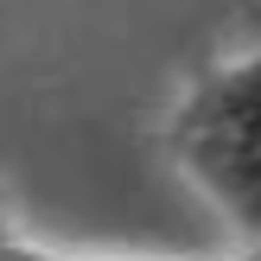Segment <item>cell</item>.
Masks as SVG:
<instances>
[{"mask_svg":"<svg viewBox=\"0 0 261 261\" xmlns=\"http://www.w3.org/2000/svg\"><path fill=\"white\" fill-rule=\"evenodd\" d=\"M242 261H261V249H255V255H242Z\"/></svg>","mask_w":261,"mask_h":261,"instance_id":"4","label":"cell"},{"mask_svg":"<svg viewBox=\"0 0 261 261\" xmlns=\"http://www.w3.org/2000/svg\"><path fill=\"white\" fill-rule=\"evenodd\" d=\"M7 261H153V255H102V249H58V242H38L19 229V242L7 249Z\"/></svg>","mask_w":261,"mask_h":261,"instance_id":"2","label":"cell"},{"mask_svg":"<svg viewBox=\"0 0 261 261\" xmlns=\"http://www.w3.org/2000/svg\"><path fill=\"white\" fill-rule=\"evenodd\" d=\"M160 147L178 178H191L211 211L261 249V32L249 51L204 64L178 89Z\"/></svg>","mask_w":261,"mask_h":261,"instance_id":"1","label":"cell"},{"mask_svg":"<svg viewBox=\"0 0 261 261\" xmlns=\"http://www.w3.org/2000/svg\"><path fill=\"white\" fill-rule=\"evenodd\" d=\"M19 242V223H13V211H7V198H0V261H7V249Z\"/></svg>","mask_w":261,"mask_h":261,"instance_id":"3","label":"cell"}]
</instances>
